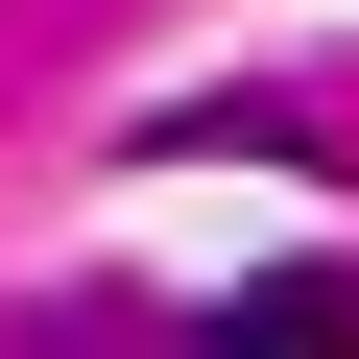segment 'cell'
<instances>
[{"mask_svg": "<svg viewBox=\"0 0 359 359\" xmlns=\"http://www.w3.org/2000/svg\"><path fill=\"white\" fill-rule=\"evenodd\" d=\"M192 359H359V287H335V264H264V287H216Z\"/></svg>", "mask_w": 359, "mask_h": 359, "instance_id": "6da1fadb", "label": "cell"}]
</instances>
